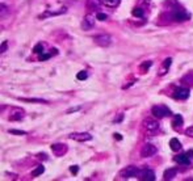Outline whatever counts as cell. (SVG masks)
<instances>
[{
	"mask_svg": "<svg viewBox=\"0 0 193 181\" xmlns=\"http://www.w3.org/2000/svg\"><path fill=\"white\" fill-rule=\"evenodd\" d=\"M151 113L154 114V117L158 118V119L164 118V117H167V116H171L169 108H167L165 105H155V106H152Z\"/></svg>",
	"mask_w": 193,
	"mask_h": 181,
	"instance_id": "cell-1",
	"label": "cell"
},
{
	"mask_svg": "<svg viewBox=\"0 0 193 181\" xmlns=\"http://www.w3.org/2000/svg\"><path fill=\"white\" fill-rule=\"evenodd\" d=\"M143 127H145V130L147 131L148 134H156L159 131V122L155 119H151V118H147L145 119V122H143Z\"/></svg>",
	"mask_w": 193,
	"mask_h": 181,
	"instance_id": "cell-2",
	"label": "cell"
},
{
	"mask_svg": "<svg viewBox=\"0 0 193 181\" xmlns=\"http://www.w3.org/2000/svg\"><path fill=\"white\" fill-rule=\"evenodd\" d=\"M172 19L175 21H186V20H189L191 19V13H188L185 9H181V8H175L172 11Z\"/></svg>",
	"mask_w": 193,
	"mask_h": 181,
	"instance_id": "cell-3",
	"label": "cell"
},
{
	"mask_svg": "<svg viewBox=\"0 0 193 181\" xmlns=\"http://www.w3.org/2000/svg\"><path fill=\"white\" fill-rule=\"evenodd\" d=\"M138 173H139V169H138L137 167L129 166V167H126V168H124V169H121L120 176L122 177V179H131V177L137 176Z\"/></svg>",
	"mask_w": 193,
	"mask_h": 181,
	"instance_id": "cell-4",
	"label": "cell"
},
{
	"mask_svg": "<svg viewBox=\"0 0 193 181\" xmlns=\"http://www.w3.org/2000/svg\"><path fill=\"white\" fill-rule=\"evenodd\" d=\"M93 41H95L97 45H100L103 47H108L112 45V37L109 34H99L93 38Z\"/></svg>",
	"mask_w": 193,
	"mask_h": 181,
	"instance_id": "cell-5",
	"label": "cell"
},
{
	"mask_svg": "<svg viewBox=\"0 0 193 181\" xmlns=\"http://www.w3.org/2000/svg\"><path fill=\"white\" fill-rule=\"evenodd\" d=\"M156 151H158V149L154 144L146 143L145 146L142 147V150H141V156L142 157H151V156L155 155Z\"/></svg>",
	"mask_w": 193,
	"mask_h": 181,
	"instance_id": "cell-6",
	"label": "cell"
},
{
	"mask_svg": "<svg viewBox=\"0 0 193 181\" xmlns=\"http://www.w3.org/2000/svg\"><path fill=\"white\" fill-rule=\"evenodd\" d=\"M193 160V151H188L185 153H181V155L175 157V162H178L180 164H184V166H189Z\"/></svg>",
	"mask_w": 193,
	"mask_h": 181,
	"instance_id": "cell-7",
	"label": "cell"
},
{
	"mask_svg": "<svg viewBox=\"0 0 193 181\" xmlns=\"http://www.w3.org/2000/svg\"><path fill=\"white\" fill-rule=\"evenodd\" d=\"M95 16L91 15V13H88L84 16V20H83V23H81V28L83 30H91L93 26H95Z\"/></svg>",
	"mask_w": 193,
	"mask_h": 181,
	"instance_id": "cell-8",
	"label": "cell"
},
{
	"mask_svg": "<svg viewBox=\"0 0 193 181\" xmlns=\"http://www.w3.org/2000/svg\"><path fill=\"white\" fill-rule=\"evenodd\" d=\"M138 176H139V179L142 181H154L156 177L155 172H154L152 169H148V168H145V169H142V171H139Z\"/></svg>",
	"mask_w": 193,
	"mask_h": 181,
	"instance_id": "cell-9",
	"label": "cell"
},
{
	"mask_svg": "<svg viewBox=\"0 0 193 181\" xmlns=\"http://www.w3.org/2000/svg\"><path fill=\"white\" fill-rule=\"evenodd\" d=\"M70 139H74L76 142H88L92 139V135L90 133H72L70 134Z\"/></svg>",
	"mask_w": 193,
	"mask_h": 181,
	"instance_id": "cell-10",
	"label": "cell"
},
{
	"mask_svg": "<svg viewBox=\"0 0 193 181\" xmlns=\"http://www.w3.org/2000/svg\"><path fill=\"white\" fill-rule=\"evenodd\" d=\"M173 97L178 100H186L189 97V89L188 88H178L173 93Z\"/></svg>",
	"mask_w": 193,
	"mask_h": 181,
	"instance_id": "cell-11",
	"label": "cell"
},
{
	"mask_svg": "<svg viewBox=\"0 0 193 181\" xmlns=\"http://www.w3.org/2000/svg\"><path fill=\"white\" fill-rule=\"evenodd\" d=\"M51 151L55 153V155H63V153L67 151V147H66V144H62V143H55L51 146Z\"/></svg>",
	"mask_w": 193,
	"mask_h": 181,
	"instance_id": "cell-12",
	"label": "cell"
},
{
	"mask_svg": "<svg viewBox=\"0 0 193 181\" xmlns=\"http://www.w3.org/2000/svg\"><path fill=\"white\" fill-rule=\"evenodd\" d=\"M176 175H178V169L176 168H168V169H165L164 171L163 179L164 180H172L173 177H176Z\"/></svg>",
	"mask_w": 193,
	"mask_h": 181,
	"instance_id": "cell-13",
	"label": "cell"
},
{
	"mask_svg": "<svg viewBox=\"0 0 193 181\" xmlns=\"http://www.w3.org/2000/svg\"><path fill=\"white\" fill-rule=\"evenodd\" d=\"M103 3V0H87V8L88 9H99Z\"/></svg>",
	"mask_w": 193,
	"mask_h": 181,
	"instance_id": "cell-14",
	"label": "cell"
},
{
	"mask_svg": "<svg viewBox=\"0 0 193 181\" xmlns=\"http://www.w3.org/2000/svg\"><path fill=\"white\" fill-rule=\"evenodd\" d=\"M183 123H184L183 117H181L180 114H176V116L173 117V119H172V125H173V127H175V129H180L181 126H183Z\"/></svg>",
	"mask_w": 193,
	"mask_h": 181,
	"instance_id": "cell-15",
	"label": "cell"
},
{
	"mask_svg": "<svg viewBox=\"0 0 193 181\" xmlns=\"http://www.w3.org/2000/svg\"><path fill=\"white\" fill-rule=\"evenodd\" d=\"M169 146H171V150L172 151H180L181 150V143L179 142L178 138H172L169 140Z\"/></svg>",
	"mask_w": 193,
	"mask_h": 181,
	"instance_id": "cell-16",
	"label": "cell"
},
{
	"mask_svg": "<svg viewBox=\"0 0 193 181\" xmlns=\"http://www.w3.org/2000/svg\"><path fill=\"white\" fill-rule=\"evenodd\" d=\"M24 117V110H20V109H16V113H13L12 116H9L11 121H20Z\"/></svg>",
	"mask_w": 193,
	"mask_h": 181,
	"instance_id": "cell-17",
	"label": "cell"
},
{
	"mask_svg": "<svg viewBox=\"0 0 193 181\" xmlns=\"http://www.w3.org/2000/svg\"><path fill=\"white\" fill-rule=\"evenodd\" d=\"M171 63H172V59H171V58L164 59V62H163V68H162V71H160V75H164L165 72H167L168 68L171 67Z\"/></svg>",
	"mask_w": 193,
	"mask_h": 181,
	"instance_id": "cell-18",
	"label": "cell"
},
{
	"mask_svg": "<svg viewBox=\"0 0 193 181\" xmlns=\"http://www.w3.org/2000/svg\"><path fill=\"white\" fill-rule=\"evenodd\" d=\"M43 172H45V168H43V166H37V168L34 169V171H32V176L33 177H37V176H40V175H42Z\"/></svg>",
	"mask_w": 193,
	"mask_h": 181,
	"instance_id": "cell-19",
	"label": "cell"
},
{
	"mask_svg": "<svg viewBox=\"0 0 193 181\" xmlns=\"http://www.w3.org/2000/svg\"><path fill=\"white\" fill-rule=\"evenodd\" d=\"M57 54H58L57 49H53V50H51V53H49V54H42V55L40 57V60H42V62H43V60L49 59V58H50L51 55H57Z\"/></svg>",
	"mask_w": 193,
	"mask_h": 181,
	"instance_id": "cell-20",
	"label": "cell"
},
{
	"mask_svg": "<svg viewBox=\"0 0 193 181\" xmlns=\"http://www.w3.org/2000/svg\"><path fill=\"white\" fill-rule=\"evenodd\" d=\"M103 3L105 5H108V7L114 8V7H117V5L120 4V0H103Z\"/></svg>",
	"mask_w": 193,
	"mask_h": 181,
	"instance_id": "cell-21",
	"label": "cell"
},
{
	"mask_svg": "<svg viewBox=\"0 0 193 181\" xmlns=\"http://www.w3.org/2000/svg\"><path fill=\"white\" fill-rule=\"evenodd\" d=\"M143 9H141V8H134L133 11H131V15L134 16V17H143Z\"/></svg>",
	"mask_w": 193,
	"mask_h": 181,
	"instance_id": "cell-22",
	"label": "cell"
},
{
	"mask_svg": "<svg viewBox=\"0 0 193 181\" xmlns=\"http://www.w3.org/2000/svg\"><path fill=\"white\" fill-rule=\"evenodd\" d=\"M21 101H26V102H47L45 100H41V98H20Z\"/></svg>",
	"mask_w": 193,
	"mask_h": 181,
	"instance_id": "cell-23",
	"label": "cell"
},
{
	"mask_svg": "<svg viewBox=\"0 0 193 181\" xmlns=\"http://www.w3.org/2000/svg\"><path fill=\"white\" fill-rule=\"evenodd\" d=\"M33 53H36V54L43 53V45L42 43H37V45L34 46V49H33Z\"/></svg>",
	"mask_w": 193,
	"mask_h": 181,
	"instance_id": "cell-24",
	"label": "cell"
},
{
	"mask_svg": "<svg viewBox=\"0 0 193 181\" xmlns=\"http://www.w3.org/2000/svg\"><path fill=\"white\" fill-rule=\"evenodd\" d=\"M7 12H8V7L5 4H0V16H5L7 15Z\"/></svg>",
	"mask_w": 193,
	"mask_h": 181,
	"instance_id": "cell-25",
	"label": "cell"
},
{
	"mask_svg": "<svg viewBox=\"0 0 193 181\" xmlns=\"http://www.w3.org/2000/svg\"><path fill=\"white\" fill-rule=\"evenodd\" d=\"M76 78H78V80H86L88 78V75L86 71H80V72H78V75H76Z\"/></svg>",
	"mask_w": 193,
	"mask_h": 181,
	"instance_id": "cell-26",
	"label": "cell"
},
{
	"mask_svg": "<svg viewBox=\"0 0 193 181\" xmlns=\"http://www.w3.org/2000/svg\"><path fill=\"white\" fill-rule=\"evenodd\" d=\"M96 19H97V20H100V21H105V20L108 19V16H107L105 13H97Z\"/></svg>",
	"mask_w": 193,
	"mask_h": 181,
	"instance_id": "cell-27",
	"label": "cell"
},
{
	"mask_svg": "<svg viewBox=\"0 0 193 181\" xmlns=\"http://www.w3.org/2000/svg\"><path fill=\"white\" fill-rule=\"evenodd\" d=\"M7 47H8V42H7V41H4V42L2 43V46H0V53L7 51Z\"/></svg>",
	"mask_w": 193,
	"mask_h": 181,
	"instance_id": "cell-28",
	"label": "cell"
},
{
	"mask_svg": "<svg viewBox=\"0 0 193 181\" xmlns=\"http://www.w3.org/2000/svg\"><path fill=\"white\" fill-rule=\"evenodd\" d=\"M11 134H16V135H25V131H20V130H9Z\"/></svg>",
	"mask_w": 193,
	"mask_h": 181,
	"instance_id": "cell-29",
	"label": "cell"
},
{
	"mask_svg": "<svg viewBox=\"0 0 193 181\" xmlns=\"http://www.w3.org/2000/svg\"><path fill=\"white\" fill-rule=\"evenodd\" d=\"M70 171H71V173H74V175H76V173H78V171H79V168H78V167H76V166H72V167H71V168H70Z\"/></svg>",
	"mask_w": 193,
	"mask_h": 181,
	"instance_id": "cell-30",
	"label": "cell"
},
{
	"mask_svg": "<svg viewBox=\"0 0 193 181\" xmlns=\"http://www.w3.org/2000/svg\"><path fill=\"white\" fill-rule=\"evenodd\" d=\"M185 134L188 135V136H192V138H193V127H189L188 130L185 131Z\"/></svg>",
	"mask_w": 193,
	"mask_h": 181,
	"instance_id": "cell-31",
	"label": "cell"
},
{
	"mask_svg": "<svg viewBox=\"0 0 193 181\" xmlns=\"http://www.w3.org/2000/svg\"><path fill=\"white\" fill-rule=\"evenodd\" d=\"M151 66V62H148V63H145V64H142V68H148Z\"/></svg>",
	"mask_w": 193,
	"mask_h": 181,
	"instance_id": "cell-32",
	"label": "cell"
},
{
	"mask_svg": "<svg viewBox=\"0 0 193 181\" xmlns=\"http://www.w3.org/2000/svg\"><path fill=\"white\" fill-rule=\"evenodd\" d=\"M75 110H79V108H72V109H68L67 113H71V112H75Z\"/></svg>",
	"mask_w": 193,
	"mask_h": 181,
	"instance_id": "cell-33",
	"label": "cell"
},
{
	"mask_svg": "<svg viewBox=\"0 0 193 181\" xmlns=\"http://www.w3.org/2000/svg\"><path fill=\"white\" fill-rule=\"evenodd\" d=\"M114 138H117V139H121V136H120V134H114Z\"/></svg>",
	"mask_w": 193,
	"mask_h": 181,
	"instance_id": "cell-34",
	"label": "cell"
}]
</instances>
